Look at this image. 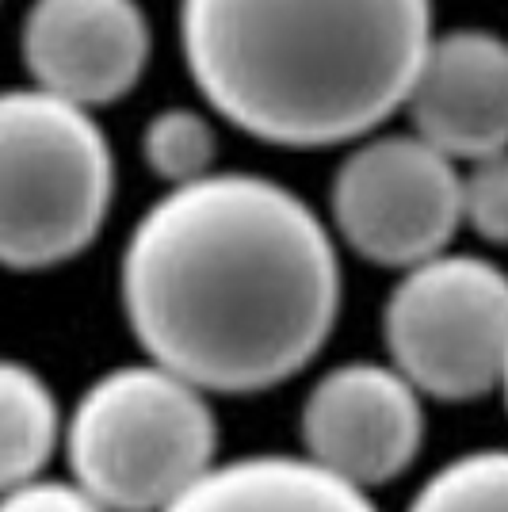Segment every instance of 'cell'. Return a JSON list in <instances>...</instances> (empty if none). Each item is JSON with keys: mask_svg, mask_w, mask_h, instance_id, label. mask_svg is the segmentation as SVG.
Here are the masks:
<instances>
[{"mask_svg": "<svg viewBox=\"0 0 508 512\" xmlns=\"http://www.w3.org/2000/svg\"><path fill=\"white\" fill-rule=\"evenodd\" d=\"M340 291L325 222L253 172L169 188L130 230L119 264L130 333L207 394L295 379L333 337Z\"/></svg>", "mask_w": 508, "mask_h": 512, "instance_id": "1", "label": "cell"}, {"mask_svg": "<svg viewBox=\"0 0 508 512\" xmlns=\"http://www.w3.org/2000/svg\"><path fill=\"white\" fill-rule=\"evenodd\" d=\"M432 39V0H180L184 62L207 104L291 150L382 127Z\"/></svg>", "mask_w": 508, "mask_h": 512, "instance_id": "2", "label": "cell"}, {"mask_svg": "<svg viewBox=\"0 0 508 512\" xmlns=\"http://www.w3.org/2000/svg\"><path fill=\"white\" fill-rule=\"evenodd\" d=\"M69 478L111 512H165L218 463L211 394L161 363H123L65 417Z\"/></svg>", "mask_w": 508, "mask_h": 512, "instance_id": "3", "label": "cell"}, {"mask_svg": "<svg viewBox=\"0 0 508 512\" xmlns=\"http://www.w3.org/2000/svg\"><path fill=\"white\" fill-rule=\"evenodd\" d=\"M115 161L92 111L43 88L0 92V268L46 272L104 230Z\"/></svg>", "mask_w": 508, "mask_h": 512, "instance_id": "4", "label": "cell"}, {"mask_svg": "<svg viewBox=\"0 0 508 512\" xmlns=\"http://www.w3.org/2000/svg\"><path fill=\"white\" fill-rule=\"evenodd\" d=\"M382 341L421 398L474 402L508 371V272L486 256L440 253L402 272L382 306Z\"/></svg>", "mask_w": 508, "mask_h": 512, "instance_id": "5", "label": "cell"}, {"mask_svg": "<svg viewBox=\"0 0 508 512\" xmlns=\"http://www.w3.org/2000/svg\"><path fill=\"white\" fill-rule=\"evenodd\" d=\"M329 207L352 253L409 272L463 226V172L417 134H379L340 161Z\"/></svg>", "mask_w": 508, "mask_h": 512, "instance_id": "6", "label": "cell"}, {"mask_svg": "<svg viewBox=\"0 0 508 512\" xmlns=\"http://www.w3.org/2000/svg\"><path fill=\"white\" fill-rule=\"evenodd\" d=\"M424 432L421 390L398 367L375 360L329 367L298 413L302 459L367 493L417 463Z\"/></svg>", "mask_w": 508, "mask_h": 512, "instance_id": "7", "label": "cell"}, {"mask_svg": "<svg viewBox=\"0 0 508 512\" xmlns=\"http://www.w3.org/2000/svg\"><path fill=\"white\" fill-rule=\"evenodd\" d=\"M20 46L35 88L92 111L142 81L149 23L138 0H35Z\"/></svg>", "mask_w": 508, "mask_h": 512, "instance_id": "8", "label": "cell"}, {"mask_svg": "<svg viewBox=\"0 0 508 512\" xmlns=\"http://www.w3.org/2000/svg\"><path fill=\"white\" fill-rule=\"evenodd\" d=\"M413 134L455 165L508 150V43L493 31L459 27L436 35L409 88Z\"/></svg>", "mask_w": 508, "mask_h": 512, "instance_id": "9", "label": "cell"}, {"mask_svg": "<svg viewBox=\"0 0 508 512\" xmlns=\"http://www.w3.org/2000/svg\"><path fill=\"white\" fill-rule=\"evenodd\" d=\"M165 512H379V505L302 455H241L214 463Z\"/></svg>", "mask_w": 508, "mask_h": 512, "instance_id": "10", "label": "cell"}, {"mask_svg": "<svg viewBox=\"0 0 508 512\" xmlns=\"http://www.w3.org/2000/svg\"><path fill=\"white\" fill-rule=\"evenodd\" d=\"M65 436V413L43 375L0 356V497L43 478Z\"/></svg>", "mask_w": 508, "mask_h": 512, "instance_id": "11", "label": "cell"}, {"mask_svg": "<svg viewBox=\"0 0 508 512\" xmlns=\"http://www.w3.org/2000/svg\"><path fill=\"white\" fill-rule=\"evenodd\" d=\"M405 512H508V448L447 459L417 486Z\"/></svg>", "mask_w": 508, "mask_h": 512, "instance_id": "12", "label": "cell"}, {"mask_svg": "<svg viewBox=\"0 0 508 512\" xmlns=\"http://www.w3.org/2000/svg\"><path fill=\"white\" fill-rule=\"evenodd\" d=\"M214 127L191 107H165L142 130V157L153 176L172 188L195 184L214 172Z\"/></svg>", "mask_w": 508, "mask_h": 512, "instance_id": "13", "label": "cell"}, {"mask_svg": "<svg viewBox=\"0 0 508 512\" xmlns=\"http://www.w3.org/2000/svg\"><path fill=\"white\" fill-rule=\"evenodd\" d=\"M463 226L508 249V150L463 172Z\"/></svg>", "mask_w": 508, "mask_h": 512, "instance_id": "14", "label": "cell"}, {"mask_svg": "<svg viewBox=\"0 0 508 512\" xmlns=\"http://www.w3.org/2000/svg\"><path fill=\"white\" fill-rule=\"evenodd\" d=\"M0 512H111L92 493H85L73 478H35L20 490L0 497Z\"/></svg>", "mask_w": 508, "mask_h": 512, "instance_id": "15", "label": "cell"}, {"mask_svg": "<svg viewBox=\"0 0 508 512\" xmlns=\"http://www.w3.org/2000/svg\"><path fill=\"white\" fill-rule=\"evenodd\" d=\"M501 390H505V406H508V371H505V383H501Z\"/></svg>", "mask_w": 508, "mask_h": 512, "instance_id": "16", "label": "cell"}]
</instances>
